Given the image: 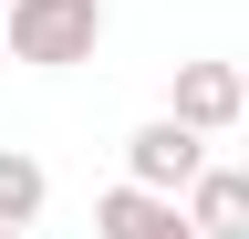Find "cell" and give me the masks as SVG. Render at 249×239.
<instances>
[{
  "mask_svg": "<svg viewBox=\"0 0 249 239\" xmlns=\"http://www.w3.org/2000/svg\"><path fill=\"white\" fill-rule=\"evenodd\" d=\"M104 52V0H11V63L73 73Z\"/></svg>",
  "mask_w": 249,
  "mask_h": 239,
  "instance_id": "6da1fadb",
  "label": "cell"
},
{
  "mask_svg": "<svg viewBox=\"0 0 249 239\" xmlns=\"http://www.w3.org/2000/svg\"><path fill=\"white\" fill-rule=\"evenodd\" d=\"M124 177H145V187L187 198V187L208 177V135L187 125V114H145V125L124 135Z\"/></svg>",
  "mask_w": 249,
  "mask_h": 239,
  "instance_id": "7a4b0ae2",
  "label": "cell"
},
{
  "mask_svg": "<svg viewBox=\"0 0 249 239\" xmlns=\"http://www.w3.org/2000/svg\"><path fill=\"white\" fill-rule=\"evenodd\" d=\"M93 239H197V219H187V198L145 187V177H124V187L93 198Z\"/></svg>",
  "mask_w": 249,
  "mask_h": 239,
  "instance_id": "3957f363",
  "label": "cell"
},
{
  "mask_svg": "<svg viewBox=\"0 0 249 239\" xmlns=\"http://www.w3.org/2000/svg\"><path fill=\"white\" fill-rule=\"evenodd\" d=\"M166 114H187L197 135L239 125V114H249V73H239V63H177V94H166Z\"/></svg>",
  "mask_w": 249,
  "mask_h": 239,
  "instance_id": "277c9868",
  "label": "cell"
},
{
  "mask_svg": "<svg viewBox=\"0 0 249 239\" xmlns=\"http://www.w3.org/2000/svg\"><path fill=\"white\" fill-rule=\"evenodd\" d=\"M187 219H197V239H249V166H208L187 187Z\"/></svg>",
  "mask_w": 249,
  "mask_h": 239,
  "instance_id": "5b68a950",
  "label": "cell"
},
{
  "mask_svg": "<svg viewBox=\"0 0 249 239\" xmlns=\"http://www.w3.org/2000/svg\"><path fill=\"white\" fill-rule=\"evenodd\" d=\"M42 198H52V177L31 146H0V229H31L42 219Z\"/></svg>",
  "mask_w": 249,
  "mask_h": 239,
  "instance_id": "8992f818",
  "label": "cell"
},
{
  "mask_svg": "<svg viewBox=\"0 0 249 239\" xmlns=\"http://www.w3.org/2000/svg\"><path fill=\"white\" fill-rule=\"evenodd\" d=\"M0 42H11V0H0Z\"/></svg>",
  "mask_w": 249,
  "mask_h": 239,
  "instance_id": "52a82bcc",
  "label": "cell"
},
{
  "mask_svg": "<svg viewBox=\"0 0 249 239\" xmlns=\"http://www.w3.org/2000/svg\"><path fill=\"white\" fill-rule=\"evenodd\" d=\"M0 239H31V229H0Z\"/></svg>",
  "mask_w": 249,
  "mask_h": 239,
  "instance_id": "ba28073f",
  "label": "cell"
}]
</instances>
